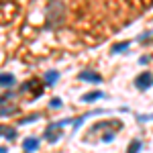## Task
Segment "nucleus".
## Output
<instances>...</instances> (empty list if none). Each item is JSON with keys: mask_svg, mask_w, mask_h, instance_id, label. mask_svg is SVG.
<instances>
[{"mask_svg": "<svg viewBox=\"0 0 153 153\" xmlns=\"http://www.w3.org/2000/svg\"><path fill=\"white\" fill-rule=\"evenodd\" d=\"M41 114H31L29 118H23V120H19V125H27V123H33V120H39Z\"/></svg>", "mask_w": 153, "mask_h": 153, "instance_id": "14", "label": "nucleus"}, {"mask_svg": "<svg viewBox=\"0 0 153 153\" xmlns=\"http://www.w3.org/2000/svg\"><path fill=\"white\" fill-rule=\"evenodd\" d=\"M0 135L6 137L8 141H14L16 139V129L14 127H8V125H0Z\"/></svg>", "mask_w": 153, "mask_h": 153, "instance_id": "10", "label": "nucleus"}, {"mask_svg": "<svg viewBox=\"0 0 153 153\" xmlns=\"http://www.w3.org/2000/svg\"><path fill=\"white\" fill-rule=\"evenodd\" d=\"M57 80H59V71L57 70H47L45 74H43L45 86H53V84H57Z\"/></svg>", "mask_w": 153, "mask_h": 153, "instance_id": "8", "label": "nucleus"}, {"mask_svg": "<svg viewBox=\"0 0 153 153\" xmlns=\"http://www.w3.org/2000/svg\"><path fill=\"white\" fill-rule=\"evenodd\" d=\"M61 104H63V102H61V98H57V96H55V98H51L49 108H61Z\"/></svg>", "mask_w": 153, "mask_h": 153, "instance_id": "13", "label": "nucleus"}, {"mask_svg": "<svg viewBox=\"0 0 153 153\" xmlns=\"http://www.w3.org/2000/svg\"><path fill=\"white\" fill-rule=\"evenodd\" d=\"M123 129V120H118V118H108V120H100V123H96L92 125V129L88 131L90 135H96L98 131H104L106 137L102 139V143H110L114 137H117V131Z\"/></svg>", "mask_w": 153, "mask_h": 153, "instance_id": "1", "label": "nucleus"}, {"mask_svg": "<svg viewBox=\"0 0 153 153\" xmlns=\"http://www.w3.org/2000/svg\"><path fill=\"white\" fill-rule=\"evenodd\" d=\"M0 153H8V147H4V145H2V147H0Z\"/></svg>", "mask_w": 153, "mask_h": 153, "instance_id": "15", "label": "nucleus"}, {"mask_svg": "<svg viewBox=\"0 0 153 153\" xmlns=\"http://www.w3.org/2000/svg\"><path fill=\"white\" fill-rule=\"evenodd\" d=\"M100 98H104V92L102 90H92V92H86L82 96V102H96Z\"/></svg>", "mask_w": 153, "mask_h": 153, "instance_id": "9", "label": "nucleus"}, {"mask_svg": "<svg viewBox=\"0 0 153 153\" xmlns=\"http://www.w3.org/2000/svg\"><path fill=\"white\" fill-rule=\"evenodd\" d=\"M63 12H65V6L61 4V2H51L47 6V19H49V25L51 27H55V25L61 23V19H63Z\"/></svg>", "mask_w": 153, "mask_h": 153, "instance_id": "3", "label": "nucleus"}, {"mask_svg": "<svg viewBox=\"0 0 153 153\" xmlns=\"http://www.w3.org/2000/svg\"><path fill=\"white\" fill-rule=\"evenodd\" d=\"M135 88H137V90H147V88H151L153 86V74L151 71H141V74H139V76H137V78H135Z\"/></svg>", "mask_w": 153, "mask_h": 153, "instance_id": "4", "label": "nucleus"}, {"mask_svg": "<svg viewBox=\"0 0 153 153\" xmlns=\"http://www.w3.org/2000/svg\"><path fill=\"white\" fill-rule=\"evenodd\" d=\"M16 84V78L14 74H8V71H0V86L2 88H12Z\"/></svg>", "mask_w": 153, "mask_h": 153, "instance_id": "7", "label": "nucleus"}, {"mask_svg": "<svg viewBox=\"0 0 153 153\" xmlns=\"http://www.w3.org/2000/svg\"><path fill=\"white\" fill-rule=\"evenodd\" d=\"M39 139L37 137H25V141H23V151L25 153H33L39 149Z\"/></svg>", "mask_w": 153, "mask_h": 153, "instance_id": "6", "label": "nucleus"}, {"mask_svg": "<svg viewBox=\"0 0 153 153\" xmlns=\"http://www.w3.org/2000/svg\"><path fill=\"white\" fill-rule=\"evenodd\" d=\"M78 80H82L86 84H102V76L94 70H82L78 74Z\"/></svg>", "mask_w": 153, "mask_h": 153, "instance_id": "5", "label": "nucleus"}, {"mask_svg": "<svg viewBox=\"0 0 153 153\" xmlns=\"http://www.w3.org/2000/svg\"><path fill=\"white\" fill-rule=\"evenodd\" d=\"M129 47H131V41H120V43H114L110 51H112V53H125Z\"/></svg>", "mask_w": 153, "mask_h": 153, "instance_id": "11", "label": "nucleus"}, {"mask_svg": "<svg viewBox=\"0 0 153 153\" xmlns=\"http://www.w3.org/2000/svg\"><path fill=\"white\" fill-rule=\"evenodd\" d=\"M4 102H6V100H4V96H0V104H4Z\"/></svg>", "mask_w": 153, "mask_h": 153, "instance_id": "16", "label": "nucleus"}, {"mask_svg": "<svg viewBox=\"0 0 153 153\" xmlns=\"http://www.w3.org/2000/svg\"><path fill=\"white\" fill-rule=\"evenodd\" d=\"M74 120H76V118H63V120H55V123H51L47 129H45V135H43V137H45L51 145H53V143H57L59 139L63 137L61 129H63L65 125H74Z\"/></svg>", "mask_w": 153, "mask_h": 153, "instance_id": "2", "label": "nucleus"}, {"mask_svg": "<svg viewBox=\"0 0 153 153\" xmlns=\"http://www.w3.org/2000/svg\"><path fill=\"white\" fill-rule=\"evenodd\" d=\"M143 147L141 139H133V141L129 143V149H127V153H139V149Z\"/></svg>", "mask_w": 153, "mask_h": 153, "instance_id": "12", "label": "nucleus"}]
</instances>
